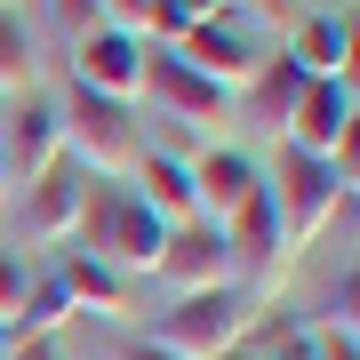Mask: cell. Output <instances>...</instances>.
<instances>
[{"instance_id": "1", "label": "cell", "mask_w": 360, "mask_h": 360, "mask_svg": "<svg viewBox=\"0 0 360 360\" xmlns=\"http://www.w3.org/2000/svg\"><path fill=\"white\" fill-rule=\"evenodd\" d=\"M72 232H80V257H96L104 272H153L160 240H168V224L129 193V184H89Z\"/></svg>"}, {"instance_id": "2", "label": "cell", "mask_w": 360, "mask_h": 360, "mask_svg": "<svg viewBox=\"0 0 360 360\" xmlns=\"http://www.w3.org/2000/svg\"><path fill=\"white\" fill-rule=\"evenodd\" d=\"M56 112H65V153H72V168H80L89 184H129V176H136L144 129H136L129 104H112V96H96V89L72 80V96L56 104Z\"/></svg>"}, {"instance_id": "3", "label": "cell", "mask_w": 360, "mask_h": 360, "mask_svg": "<svg viewBox=\"0 0 360 360\" xmlns=\"http://www.w3.org/2000/svg\"><path fill=\"white\" fill-rule=\"evenodd\" d=\"M248 321H257V304H248L240 288H193V296H176V304L153 321V345L168 360H224V352H240V336Z\"/></svg>"}, {"instance_id": "4", "label": "cell", "mask_w": 360, "mask_h": 360, "mask_svg": "<svg viewBox=\"0 0 360 360\" xmlns=\"http://www.w3.org/2000/svg\"><path fill=\"white\" fill-rule=\"evenodd\" d=\"M264 193H272V217H281V248L288 257L321 240V224L336 217V208H352V193L336 184V168L312 160V153H296V144H281V168H272Z\"/></svg>"}, {"instance_id": "5", "label": "cell", "mask_w": 360, "mask_h": 360, "mask_svg": "<svg viewBox=\"0 0 360 360\" xmlns=\"http://www.w3.org/2000/svg\"><path fill=\"white\" fill-rule=\"evenodd\" d=\"M184 176H193V217H200V224H217V232L264 193L257 160L232 153V144H208V153H193V160H184Z\"/></svg>"}, {"instance_id": "6", "label": "cell", "mask_w": 360, "mask_h": 360, "mask_svg": "<svg viewBox=\"0 0 360 360\" xmlns=\"http://www.w3.org/2000/svg\"><path fill=\"white\" fill-rule=\"evenodd\" d=\"M136 89H153V104L168 120H184V129H224V112H232V96L208 89V80L193 65H176L168 49H144V80H136Z\"/></svg>"}, {"instance_id": "7", "label": "cell", "mask_w": 360, "mask_h": 360, "mask_svg": "<svg viewBox=\"0 0 360 360\" xmlns=\"http://www.w3.org/2000/svg\"><path fill=\"white\" fill-rule=\"evenodd\" d=\"M72 80L96 89V96H112V104H129L136 80H144V40L136 32H112V25H89L72 40Z\"/></svg>"}, {"instance_id": "8", "label": "cell", "mask_w": 360, "mask_h": 360, "mask_svg": "<svg viewBox=\"0 0 360 360\" xmlns=\"http://www.w3.org/2000/svg\"><path fill=\"white\" fill-rule=\"evenodd\" d=\"M65 160V112L49 96H25L8 112V153H0V176L8 184H40L49 168Z\"/></svg>"}, {"instance_id": "9", "label": "cell", "mask_w": 360, "mask_h": 360, "mask_svg": "<svg viewBox=\"0 0 360 360\" xmlns=\"http://www.w3.org/2000/svg\"><path fill=\"white\" fill-rule=\"evenodd\" d=\"M168 56H176V65H193L208 89H224V96H240L248 80H257V65H264V56L248 49V40L224 25V16H208V25H184V40H176Z\"/></svg>"}, {"instance_id": "10", "label": "cell", "mask_w": 360, "mask_h": 360, "mask_svg": "<svg viewBox=\"0 0 360 360\" xmlns=\"http://www.w3.org/2000/svg\"><path fill=\"white\" fill-rule=\"evenodd\" d=\"M288 144L312 160H336L352 144V80H304V96H296L288 112Z\"/></svg>"}, {"instance_id": "11", "label": "cell", "mask_w": 360, "mask_h": 360, "mask_svg": "<svg viewBox=\"0 0 360 360\" xmlns=\"http://www.w3.org/2000/svg\"><path fill=\"white\" fill-rule=\"evenodd\" d=\"M224 257H232V272H248V288H272V281H281L288 248H281V217H272V193H257L240 217L224 224ZM248 288H240V296H248Z\"/></svg>"}, {"instance_id": "12", "label": "cell", "mask_w": 360, "mask_h": 360, "mask_svg": "<svg viewBox=\"0 0 360 360\" xmlns=\"http://www.w3.org/2000/svg\"><path fill=\"white\" fill-rule=\"evenodd\" d=\"M160 281L168 288H224L232 281V257H224V232L217 224H168V240H160Z\"/></svg>"}, {"instance_id": "13", "label": "cell", "mask_w": 360, "mask_h": 360, "mask_svg": "<svg viewBox=\"0 0 360 360\" xmlns=\"http://www.w3.org/2000/svg\"><path fill=\"white\" fill-rule=\"evenodd\" d=\"M80 193H89V176H80L72 160H56L40 184H25V232L32 240H65L80 224Z\"/></svg>"}, {"instance_id": "14", "label": "cell", "mask_w": 360, "mask_h": 360, "mask_svg": "<svg viewBox=\"0 0 360 360\" xmlns=\"http://www.w3.org/2000/svg\"><path fill=\"white\" fill-rule=\"evenodd\" d=\"M49 281L65 288V304H72V312H96V321H120V312H129V288H120V272H104L96 257H80V248H65V257H56Z\"/></svg>"}, {"instance_id": "15", "label": "cell", "mask_w": 360, "mask_h": 360, "mask_svg": "<svg viewBox=\"0 0 360 360\" xmlns=\"http://www.w3.org/2000/svg\"><path fill=\"white\" fill-rule=\"evenodd\" d=\"M129 193L153 208L160 224H200V217H193V176H184V160H176V153H144V160H136V176H129Z\"/></svg>"}, {"instance_id": "16", "label": "cell", "mask_w": 360, "mask_h": 360, "mask_svg": "<svg viewBox=\"0 0 360 360\" xmlns=\"http://www.w3.org/2000/svg\"><path fill=\"white\" fill-rule=\"evenodd\" d=\"M288 65L304 72V80H352V25H336V16H304Z\"/></svg>"}, {"instance_id": "17", "label": "cell", "mask_w": 360, "mask_h": 360, "mask_svg": "<svg viewBox=\"0 0 360 360\" xmlns=\"http://www.w3.org/2000/svg\"><path fill=\"white\" fill-rule=\"evenodd\" d=\"M32 25H25V8H0V96H32Z\"/></svg>"}, {"instance_id": "18", "label": "cell", "mask_w": 360, "mask_h": 360, "mask_svg": "<svg viewBox=\"0 0 360 360\" xmlns=\"http://www.w3.org/2000/svg\"><path fill=\"white\" fill-rule=\"evenodd\" d=\"M248 96H257V120L264 129H288V112H296V96H304V72L288 65H257V80H248Z\"/></svg>"}, {"instance_id": "19", "label": "cell", "mask_w": 360, "mask_h": 360, "mask_svg": "<svg viewBox=\"0 0 360 360\" xmlns=\"http://www.w3.org/2000/svg\"><path fill=\"white\" fill-rule=\"evenodd\" d=\"M65 321H72L65 288H56V281H40V288H32V304H16V321H8V345H25V336H56Z\"/></svg>"}, {"instance_id": "20", "label": "cell", "mask_w": 360, "mask_h": 360, "mask_svg": "<svg viewBox=\"0 0 360 360\" xmlns=\"http://www.w3.org/2000/svg\"><path fill=\"white\" fill-rule=\"evenodd\" d=\"M96 25H112V32H136V40H144V25H153V0H96Z\"/></svg>"}, {"instance_id": "21", "label": "cell", "mask_w": 360, "mask_h": 360, "mask_svg": "<svg viewBox=\"0 0 360 360\" xmlns=\"http://www.w3.org/2000/svg\"><path fill=\"white\" fill-rule=\"evenodd\" d=\"M16 304H25V272H16L8 257H0V328L16 321Z\"/></svg>"}, {"instance_id": "22", "label": "cell", "mask_w": 360, "mask_h": 360, "mask_svg": "<svg viewBox=\"0 0 360 360\" xmlns=\"http://www.w3.org/2000/svg\"><path fill=\"white\" fill-rule=\"evenodd\" d=\"M56 25H65V32L80 40V32L96 25V0H56Z\"/></svg>"}, {"instance_id": "23", "label": "cell", "mask_w": 360, "mask_h": 360, "mask_svg": "<svg viewBox=\"0 0 360 360\" xmlns=\"http://www.w3.org/2000/svg\"><path fill=\"white\" fill-rule=\"evenodd\" d=\"M8 360H72V352H65V336H25Z\"/></svg>"}, {"instance_id": "24", "label": "cell", "mask_w": 360, "mask_h": 360, "mask_svg": "<svg viewBox=\"0 0 360 360\" xmlns=\"http://www.w3.org/2000/svg\"><path fill=\"white\" fill-rule=\"evenodd\" d=\"M312 360H360V352H352V336H336V328H312Z\"/></svg>"}, {"instance_id": "25", "label": "cell", "mask_w": 360, "mask_h": 360, "mask_svg": "<svg viewBox=\"0 0 360 360\" xmlns=\"http://www.w3.org/2000/svg\"><path fill=\"white\" fill-rule=\"evenodd\" d=\"M112 360H168V352L153 345V336H120V345H112Z\"/></svg>"}, {"instance_id": "26", "label": "cell", "mask_w": 360, "mask_h": 360, "mask_svg": "<svg viewBox=\"0 0 360 360\" xmlns=\"http://www.w3.org/2000/svg\"><path fill=\"white\" fill-rule=\"evenodd\" d=\"M257 8H272V16H281V8H288V0H257Z\"/></svg>"}, {"instance_id": "27", "label": "cell", "mask_w": 360, "mask_h": 360, "mask_svg": "<svg viewBox=\"0 0 360 360\" xmlns=\"http://www.w3.org/2000/svg\"><path fill=\"white\" fill-rule=\"evenodd\" d=\"M8 352H16V345H8V328H0V360H8Z\"/></svg>"}, {"instance_id": "28", "label": "cell", "mask_w": 360, "mask_h": 360, "mask_svg": "<svg viewBox=\"0 0 360 360\" xmlns=\"http://www.w3.org/2000/svg\"><path fill=\"white\" fill-rule=\"evenodd\" d=\"M0 193H8V176H0Z\"/></svg>"}, {"instance_id": "29", "label": "cell", "mask_w": 360, "mask_h": 360, "mask_svg": "<svg viewBox=\"0 0 360 360\" xmlns=\"http://www.w3.org/2000/svg\"><path fill=\"white\" fill-rule=\"evenodd\" d=\"M0 8H8V0H0Z\"/></svg>"}]
</instances>
